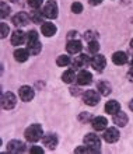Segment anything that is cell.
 <instances>
[{"label": "cell", "mask_w": 133, "mask_h": 154, "mask_svg": "<svg viewBox=\"0 0 133 154\" xmlns=\"http://www.w3.org/2000/svg\"><path fill=\"white\" fill-rule=\"evenodd\" d=\"M128 121H129L128 115H126L125 112H122V111H119L118 114L113 115V123H115L116 126H121V128H123V126H126Z\"/></svg>", "instance_id": "19"}, {"label": "cell", "mask_w": 133, "mask_h": 154, "mask_svg": "<svg viewBox=\"0 0 133 154\" xmlns=\"http://www.w3.org/2000/svg\"><path fill=\"white\" fill-rule=\"evenodd\" d=\"M121 111V105H119V102L115 101V100H112V101H108L107 104H105V112L109 115H115L118 114Z\"/></svg>", "instance_id": "17"}, {"label": "cell", "mask_w": 133, "mask_h": 154, "mask_svg": "<svg viewBox=\"0 0 133 154\" xmlns=\"http://www.w3.org/2000/svg\"><path fill=\"white\" fill-rule=\"evenodd\" d=\"M42 16L49 18V20H53L57 17V3L55 0H49L46 2L42 8Z\"/></svg>", "instance_id": "3"}, {"label": "cell", "mask_w": 133, "mask_h": 154, "mask_svg": "<svg viewBox=\"0 0 133 154\" xmlns=\"http://www.w3.org/2000/svg\"><path fill=\"white\" fill-rule=\"evenodd\" d=\"M66 49H67L69 53L76 55V53H79L83 49V45H81V42L79 39H70L67 42V45H66Z\"/></svg>", "instance_id": "13"}, {"label": "cell", "mask_w": 133, "mask_h": 154, "mask_svg": "<svg viewBox=\"0 0 133 154\" xmlns=\"http://www.w3.org/2000/svg\"><path fill=\"white\" fill-rule=\"evenodd\" d=\"M0 27H2V38H6L8 35V32H10L8 25L6 24V23H2V24H0Z\"/></svg>", "instance_id": "31"}, {"label": "cell", "mask_w": 133, "mask_h": 154, "mask_svg": "<svg viewBox=\"0 0 133 154\" xmlns=\"http://www.w3.org/2000/svg\"><path fill=\"white\" fill-rule=\"evenodd\" d=\"M10 2H17V0H10Z\"/></svg>", "instance_id": "39"}, {"label": "cell", "mask_w": 133, "mask_h": 154, "mask_svg": "<svg viewBox=\"0 0 133 154\" xmlns=\"http://www.w3.org/2000/svg\"><path fill=\"white\" fill-rule=\"evenodd\" d=\"M88 51L90 53H97L100 51V44H98V41H90L88 42Z\"/></svg>", "instance_id": "26"}, {"label": "cell", "mask_w": 133, "mask_h": 154, "mask_svg": "<svg viewBox=\"0 0 133 154\" xmlns=\"http://www.w3.org/2000/svg\"><path fill=\"white\" fill-rule=\"evenodd\" d=\"M104 140L108 143H115L119 140V130L116 128H109L104 132Z\"/></svg>", "instance_id": "9"}, {"label": "cell", "mask_w": 133, "mask_h": 154, "mask_svg": "<svg viewBox=\"0 0 133 154\" xmlns=\"http://www.w3.org/2000/svg\"><path fill=\"white\" fill-rule=\"evenodd\" d=\"M28 6L32 8H39L42 6V0H28Z\"/></svg>", "instance_id": "32"}, {"label": "cell", "mask_w": 133, "mask_h": 154, "mask_svg": "<svg viewBox=\"0 0 133 154\" xmlns=\"http://www.w3.org/2000/svg\"><path fill=\"white\" fill-rule=\"evenodd\" d=\"M42 34H44L45 37H53L55 34H56V31H57V28H56V25L55 24H52V23H44L42 24Z\"/></svg>", "instance_id": "20"}, {"label": "cell", "mask_w": 133, "mask_h": 154, "mask_svg": "<svg viewBox=\"0 0 133 154\" xmlns=\"http://www.w3.org/2000/svg\"><path fill=\"white\" fill-rule=\"evenodd\" d=\"M91 123H93L94 130H98V132H101V130L107 129L108 121H107V118H104V116H95V118H93Z\"/></svg>", "instance_id": "14"}, {"label": "cell", "mask_w": 133, "mask_h": 154, "mask_svg": "<svg viewBox=\"0 0 133 154\" xmlns=\"http://www.w3.org/2000/svg\"><path fill=\"white\" fill-rule=\"evenodd\" d=\"M74 153H95V151L88 146H81V147H77L74 150Z\"/></svg>", "instance_id": "29"}, {"label": "cell", "mask_w": 133, "mask_h": 154, "mask_svg": "<svg viewBox=\"0 0 133 154\" xmlns=\"http://www.w3.org/2000/svg\"><path fill=\"white\" fill-rule=\"evenodd\" d=\"M79 121L83 122V123H87L88 121H93V118H91V115L87 114V112H83V114L79 116Z\"/></svg>", "instance_id": "30"}, {"label": "cell", "mask_w": 133, "mask_h": 154, "mask_svg": "<svg viewBox=\"0 0 133 154\" xmlns=\"http://www.w3.org/2000/svg\"><path fill=\"white\" fill-rule=\"evenodd\" d=\"M29 153L31 154H44V150H42L41 147H38V146H34V147H31Z\"/></svg>", "instance_id": "33"}, {"label": "cell", "mask_w": 133, "mask_h": 154, "mask_svg": "<svg viewBox=\"0 0 133 154\" xmlns=\"http://www.w3.org/2000/svg\"><path fill=\"white\" fill-rule=\"evenodd\" d=\"M77 32H74V31H70V32H69V38H73L74 37V35H76Z\"/></svg>", "instance_id": "36"}, {"label": "cell", "mask_w": 133, "mask_h": 154, "mask_svg": "<svg viewBox=\"0 0 133 154\" xmlns=\"http://www.w3.org/2000/svg\"><path fill=\"white\" fill-rule=\"evenodd\" d=\"M130 48H132V49H133V39H132V41H130Z\"/></svg>", "instance_id": "38"}, {"label": "cell", "mask_w": 133, "mask_h": 154, "mask_svg": "<svg viewBox=\"0 0 133 154\" xmlns=\"http://www.w3.org/2000/svg\"><path fill=\"white\" fill-rule=\"evenodd\" d=\"M129 108H130V109H132V111H133V100H132V101H130V102H129Z\"/></svg>", "instance_id": "37"}, {"label": "cell", "mask_w": 133, "mask_h": 154, "mask_svg": "<svg viewBox=\"0 0 133 154\" xmlns=\"http://www.w3.org/2000/svg\"><path fill=\"white\" fill-rule=\"evenodd\" d=\"M83 142H84L85 146L91 147V149H93L95 153H100V151H101V149H100L101 140H100V137H98L97 134H94V133H87V134L84 136V139H83Z\"/></svg>", "instance_id": "4"}, {"label": "cell", "mask_w": 133, "mask_h": 154, "mask_svg": "<svg viewBox=\"0 0 133 154\" xmlns=\"http://www.w3.org/2000/svg\"><path fill=\"white\" fill-rule=\"evenodd\" d=\"M0 7H2V18H6V17L10 14V7H8V6L4 3V2H2Z\"/></svg>", "instance_id": "27"}, {"label": "cell", "mask_w": 133, "mask_h": 154, "mask_svg": "<svg viewBox=\"0 0 133 154\" xmlns=\"http://www.w3.org/2000/svg\"><path fill=\"white\" fill-rule=\"evenodd\" d=\"M29 57V51L28 49H23V48H18L14 51V59H16L17 62H20V63H23V62L28 60Z\"/></svg>", "instance_id": "18"}, {"label": "cell", "mask_w": 133, "mask_h": 154, "mask_svg": "<svg viewBox=\"0 0 133 154\" xmlns=\"http://www.w3.org/2000/svg\"><path fill=\"white\" fill-rule=\"evenodd\" d=\"M128 79L130 81H133V63L130 65V69H129V73H128Z\"/></svg>", "instance_id": "34"}, {"label": "cell", "mask_w": 133, "mask_h": 154, "mask_svg": "<svg viewBox=\"0 0 133 154\" xmlns=\"http://www.w3.org/2000/svg\"><path fill=\"white\" fill-rule=\"evenodd\" d=\"M77 83L80 85H87V84H91V81H93V74L87 72V70H81L80 73L77 74Z\"/></svg>", "instance_id": "10"}, {"label": "cell", "mask_w": 133, "mask_h": 154, "mask_svg": "<svg viewBox=\"0 0 133 154\" xmlns=\"http://www.w3.org/2000/svg\"><path fill=\"white\" fill-rule=\"evenodd\" d=\"M18 94H20L21 100H23V101H25V102L31 101V100L34 98V95H35L34 88H32V87H29V85H23V87H20Z\"/></svg>", "instance_id": "8"}, {"label": "cell", "mask_w": 133, "mask_h": 154, "mask_svg": "<svg viewBox=\"0 0 133 154\" xmlns=\"http://www.w3.org/2000/svg\"><path fill=\"white\" fill-rule=\"evenodd\" d=\"M74 79H77L76 74H74V70H66L65 73L62 74V80L65 83H73Z\"/></svg>", "instance_id": "24"}, {"label": "cell", "mask_w": 133, "mask_h": 154, "mask_svg": "<svg viewBox=\"0 0 133 154\" xmlns=\"http://www.w3.org/2000/svg\"><path fill=\"white\" fill-rule=\"evenodd\" d=\"M7 151L8 153H13V154L24 153L25 144L23 142H20V140H11V142H8V144H7Z\"/></svg>", "instance_id": "7"}, {"label": "cell", "mask_w": 133, "mask_h": 154, "mask_svg": "<svg viewBox=\"0 0 133 154\" xmlns=\"http://www.w3.org/2000/svg\"><path fill=\"white\" fill-rule=\"evenodd\" d=\"M24 134H25V139H27L28 142H31V143L38 142V140L42 139V134H44V132H42V126L38 125V123H34V125L28 126V128L25 129Z\"/></svg>", "instance_id": "2"}, {"label": "cell", "mask_w": 133, "mask_h": 154, "mask_svg": "<svg viewBox=\"0 0 133 154\" xmlns=\"http://www.w3.org/2000/svg\"><path fill=\"white\" fill-rule=\"evenodd\" d=\"M24 41H25V34L23 32L21 29H17V31H14V32L11 34V44L14 45V46L21 45Z\"/></svg>", "instance_id": "21"}, {"label": "cell", "mask_w": 133, "mask_h": 154, "mask_svg": "<svg viewBox=\"0 0 133 154\" xmlns=\"http://www.w3.org/2000/svg\"><path fill=\"white\" fill-rule=\"evenodd\" d=\"M88 63H91V60L88 59L87 55H79V56H76V59L73 60V67H76V69H81V67L88 66Z\"/></svg>", "instance_id": "15"}, {"label": "cell", "mask_w": 133, "mask_h": 154, "mask_svg": "<svg viewBox=\"0 0 133 154\" xmlns=\"http://www.w3.org/2000/svg\"><path fill=\"white\" fill-rule=\"evenodd\" d=\"M101 3H102V0H90V4H93V6H98Z\"/></svg>", "instance_id": "35"}, {"label": "cell", "mask_w": 133, "mask_h": 154, "mask_svg": "<svg viewBox=\"0 0 133 154\" xmlns=\"http://www.w3.org/2000/svg\"><path fill=\"white\" fill-rule=\"evenodd\" d=\"M83 101H84V104H87L90 106L97 105L100 102V94L95 90H87L85 93H83Z\"/></svg>", "instance_id": "5"}, {"label": "cell", "mask_w": 133, "mask_h": 154, "mask_svg": "<svg viewBox=\"0 0 133 154\" xmlns=\"http://www.w3.org/2000/svg\"><path fill=\"white\" fill-rule=\"evenodd\" d=\"M112 62L115 63V65L121 66V65H125L126 62H128V55H126L125 52H115L112 55Z\"/></svg>", "instance_id": "22"}, {"label": "cell", "mask_w": 133, "mask_h": 154, "mask_svg": "<svg viewBox=\"0 0 133 154\" xmlns=\"http://www.w3.org/2000/svg\"><path fill=\"white\" fill-rule=\"evenodd\" d=\"M13 23H14L16 27H25L29 23V17L25 13H18V14H16L13 17Z\"/></svg>", "instance_id": "12"}, {"label": "cell", "mask_w": 133, "mask_h": 154, "mask_svg": "<svg viewBox=\"0 0 133 154\" xmlns=\"http://www.w3.org/2000/svg\"><path fill=\"white\" fill-rule=\"evenodd\" d=\"M97 88L101 95H109V93L112 91V90H111V84H109L108 81H100L97 85Z\"/></svg>", "instance_id": "23"}, {"label": "cell", "mask_w": 133, "mask_h": 154, "mask_svg": "<svg viewBox=\"0 0 133 154\" xmlns=\"http://www.w3.org/2000/svg\"><path fill=\"white\" fill-rule=\"evenodd\" d=\"M16 104H17V98L13 93L7 91V93H4L2 95V106H3L4 109H7V111L13 109L16 106Z\"/></svg>", "instance_id": "6"}, {"label": "cell", "mask_w": 133, "mask_h": 154, "mask_svg": "<svg viewBox=\"0 0 133 154\" xmlns=\"http://www.w3.org/2000/svg\"><path fill=\"white\" fill-rule=\"evenodd\" d=\"M91 66H93L97 72H102L104 67L107 66V59H105L102 55H97V56H94L93 59H91Z\"/></svg>", "instance_id": "11"}, {"label": "cell", "mask_w": 133, "mask_h": 154, "mask_svg": "<svg viewBox=\"0 0 133 154\" xmlns=\"http://www.w3.org/2000/svg\"><path fill=\"white\" fill-rule=\"evenodd\" d=\"M72 11L76 13V14H80L81 11H83V4L79 3V2H76V3L72 4Z\"/></svg>", "instance_id": "28"}, {"label": "cell", "mask_w": 133, "mask_h": 154, "mask_svg": "<svg viewBox=\"0 0 133 154\" xmlns=\"http://www.w3.org/2000/svg\"><path fill=\"white\" fill-rule=\"evenodd\" d=\"M69 63H70V57L66 56V55H62V56H59L56 59V65L60 66V67H66Z\"/></svg>", "instance_id": "25"}, {"label": "cell", "mask_w": 133, "mask_h": 154, "mask_svg": "<svg viewBox=\"0 0 133 154\" xmlns=\"http://www.w3.org/2000/svg\"><path fill=\"white\" fill-rule=\"evenodd\" d=\"M42 142L49 150H53L57 146V136L56 134H46V136L42 137Z\"/></svg>", "instance_id": "16"}, {"label": "cell", "mask_w": 133, "mask_h": 154, "mask_svg": "<svg viewBox=\"0 0 133 154\" xmlns=\"http://www.w3.org/2000/svg\"><path fill=\"white\" fill-rule=\"evenodd\" d=\"M27 49L29 51L31 55H38L41 52V49H42V45L39 42V37H38V32H36L35 29L32 31H29L28 32V38H27Z\"/></svg>", "instance_id": "1"}]
</instances>
